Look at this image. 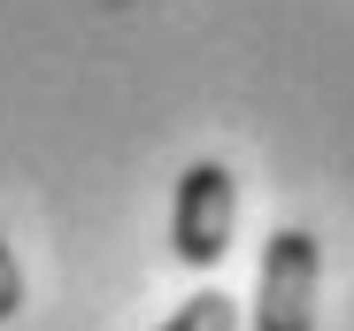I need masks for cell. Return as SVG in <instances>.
<instances>
[{"mask_svg": "<svg viewBox=\"0 0 354 331\" xmlns=\"http://www.w3.org/2000/svg\"><path fill=\"white\" fill-rule=\"evenodd\" d=\"M231 224H239V178L231 162L201 154L177 170V193H169V247L185 269H216L231 254Z\"/></svg>", "mask_w": 354, "mask_h": 331, "instance_id": "1", "label": "cell"}, {"mask_svg": "<svg viewBox=\"0 0 354 331\" xmlns=\"http://www.w3.org/2000/svg\"><path fill=\"white\" fill-rule=\"evenodd\" d=\"M316 285H324V239L308 224L270 231L262 278H254V323L247 331H316Z\"/></svg>", "mask_w": 354, "mask_h": 331, "instance_id": "2", "label": "cell"}, {"mask_svg": "<svg viewBox=\"0 0 354 331\" xmlns=\"http://www.w3.org/2000/svg\"><path fill=\"white\" fill-rule=\"evenodd\" d=\"M162 331H239V301H231L223 285H201L185 308H177Z\"/></svg>", "mask_w": 354, "mask_h": 331, "instance_id": "3", "label": "cell"}, {"mask_svg": "<svg viewBox=\"0 0 354 331\" xmlns=\"http://www.w3.org/2000/svg\"><path fill=\"white\" fill-rule=\"evenodd\" d=\"M16 308H24V262H16L8 239H0V323H8Z\"/></svg>", "mask_w": 354, "mask_h": 331, "instance_id": "4", "label": "cell"}]
</instances>
